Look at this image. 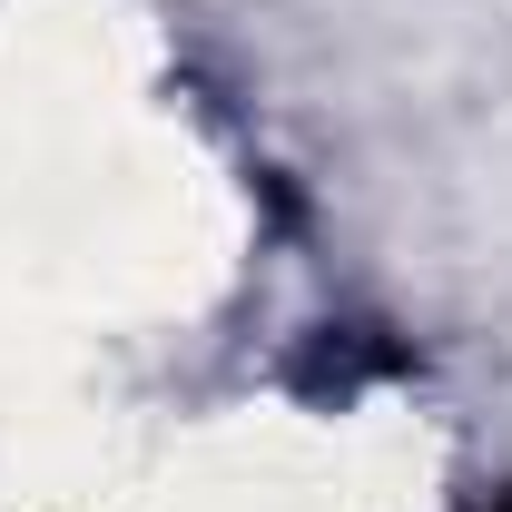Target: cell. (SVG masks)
Segmentation results:
<instances>
[{"label":"cell","mask_w":512,"mask_h":512,"mask_svg":"<svg viewBox=\"0 0 512 512\" xmlns=\"http://www.w3.org/2000/svg\"><path fill=\"white\" fill-rule=\"evenodd\" d=\"M503 512H512V503H503Z\"/></svg>","instance_id":"cell-1"}]
</instances>
